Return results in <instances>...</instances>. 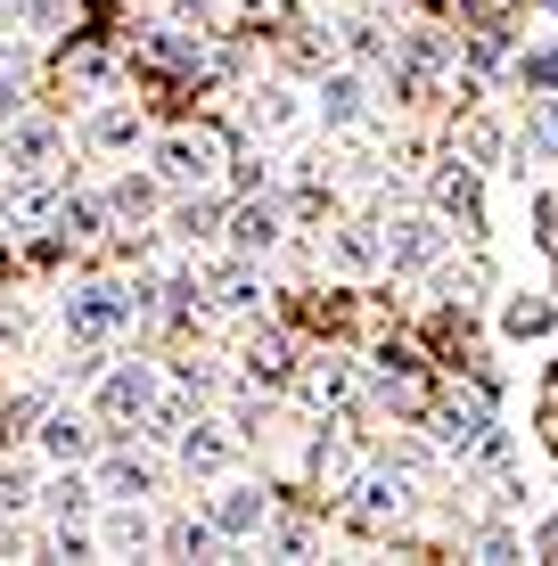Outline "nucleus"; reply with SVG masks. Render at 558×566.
Masks as SVG:
<instances>
[{"instance_id": "obj_1", "label": "nucleus", "mask_w": 558, "mask_h": 566, "mask_svg": "<svg viewBox=\"0 0 558 566\" xmlns=\"http://www.w3.org/2000/svg\"><path fill=\"white\" fill-rule=\"evenodd\" d=\"M452 74H460V42H452V33H435V25L394 33V57H387V91H394V107H428V99H444Z\"/></svg>"}, {"instance_id": "obj_2", "label": "nucleus", "mask_w": 558, "mask_h": 566, "mask_svg": "<svg viewBox=\"0 0 558 566\" xmlns=\"http://www.w3.org/2000/svg\"><path fill=\"white\" fill-rule=\"evenodd\" d=\"M131 321H148L140 280H83V287L57 296V328H66L74 345H107V337H124Z\"/></svg>"}, {"instance_id": "obj_3", "label": "nucleus", "mask_w": 558, "mask_h": 566, "mask_svg": "<svg viewBox=\"0 0 558 566\" xmlns=\"http://www.w3.org/2000/svg\"><path fill=\"white\" fill-rule=\"evenodd\" d=\"M222 165H230V140L214 124H172V132H157V148H148V172H157L165 189H206Z\"/></svg>"}, {"instance_id": "obj_4", "label": "nucleus", "mask_w": 558, "mask_h": 566, "mask_svg": "<svg viewBox=\"0 0 558 566\" xmlns=\"http://www.w3.org/2000/svg\"><path fill=\"white\" fill-rule=\"evenodd\" d=\"M337 510H345L354 534H394L402 510H411V468H394V460L387 468H361V476L337 493Z\"/></svg>"}, {"instance_id": "obj_5", "label": "nucleus", "mask_w": 558, "mask_h": 566, "mask_svg": "<svg viewBox=\"0 0 558 566\" xmlns=\"http://www.w3.org/2000/svg\"><path fill=\"white\" fill-rule=\"evenodd\" d=\"M157 361H107L99 378H91V419L99 427H140V411L157 402Z\"/></svg>"}, {"instance_id": "obj_6", "label": "nucleus", "mask_w": 558, "mask_h": 566, "mask_svg": "<svg viewBox=\"0 0 558 566\" xmlns=\"http://www.w3.org/2000/svg\"><path fill=\"white\" fill-rule=\"evenodd\" d=\"M428 206L452 222V239H485V165L452 156V165L428 172Z\"/></svg>"}, {"instance_id": "obj_7", "label": "nucleus", "mask_w": 558, "mask_h": 566, "mask_svg": "<svg viewBox=\"0 0 558 566\" xmlns=\"http://www.w3.org/2000/svg\"><path fill=\"white\" fill-rule=\"evenodd\" d=\"M452 255V222L444 213H394L387 222V271H411V280H428V271H444Z\"/></svg>"}, {"instance_id": "obj_8", "label": "nucleus", "mask_w": 558, "mask_h": 566, "mask_svg": "<svg viewBox=\"0 0 558 566\" xmlns=\"http://www.w3.org/2000/svg\"><path fill=\"white\" fill-rule=\"evenodd\" d=\"M296 395H304V411H320V419H345V411H361V361H345V354H313V361H296Z\"/></svg>"}, {"instance_id": "obj_9", "label": "nucleus", "mask_w": 558, "mask_h": 566, "mask_svg": "<svg viewBox=\"0 0 558 566\" xmlns=\"http://www.w3.org/2000/svg\"><path fill=\"white\" fill-rule=\"evenodd\" d=\"M313 115H320L329 132H370V115H378L370 74H361V66H320V83H313Z\"/></svg>"}, {"instance_id": "obj_10", "label": "nucleus", "mask_w": 558, "mask_h": 566, "mask_svg": "<svg viewBox=\"0 0 558 566\" xmlns=\"http://www.w3.org/2000/svg\"><path fill=\"white\" fill-rule=\"evenodd\" d=\"M320 263H329L337 280H378V271H387V222H370V213H354V222H329V239H320Z\"/></svg>"}, {"instance_id": "obj_11", "label": "nucleus", "mask_w": 558, "mask_h": 566, "mask_svg": "<svg viewBox=\"0 0 558 566\" xmlns=\"http://www.w3.org/2000/svg\"><path fill=\"white\" fill-rule=\"evenodd\" d=\"M206 517L222 525V542L230 551H246V542L272 525V493H263L255 476H214V501H206Z\"/></svg>"}, {"instance_id": "obj_12", "label": "nucleus", "mask_w": 558, "mask_h": 566, "mask_svg": "<svg viewBox=\"0 0 558 566\" xmlns=\"http://www.w3.org/2000/svg\"><path fill=\"white\" fill-rule=\"evenodd\" d=\"M33 452H42L50 468H91V452H99V419L91 411H42L33 419Z\"/></svg>"}, {"instance_id": "obj_13", "label": "nucleus", "mask_w": 558, "mask_h": 566, "mask_svg": "<svg viewBox=\"0 0 558 566\" xmlns=\"http://www.w3.org/2000/svg\"><path fill=\"white\" fill-rule=\"evenodd\" d=\"M57 198H66V172H9V181H0V222L9 230H50Z\"/></svg>"}, {"instance_id": "obj_14", "label": "nucleus", "mask_w": 558, "mask_h": 566, "mask_svg": "<svg viewBox=\"0 0 558 566\" xmlns=\"http://www.w3.org/2000/svg\"><path fill=\"white\" fill-rule=\"evenodd\" d=\"M50 156H66V124H50V115L0 124V172H50Z\"/></svg>"}, {"instance_id": "obj_15", "label": "nucleus", "mask_w": 558, "mask_h": 566, "mask_svg": "<svg viewBox=\"0 0 558 566\" xmlns=\"http://www.w3.org/2000/svg\"><path fill=\"white\" fill-rule=\"evenodd\" d=\"M222 239H230V255H255L263 263L287 239V206L280 198H239V206L222 213Z\"/></svg>"}, {"instance_id": "obj_16", "label": "nucleus", "mask_w": 558, "mask_h": 566, "mask_svg": "<svg viewBox=\"0 0 558 566\" xmlns=\"http://www.w3.org/2000/svg\"><path fill=\"white\" fill-rule=\"evenodd\" d=\"M419 419H428V436L444 443V452H460V460H468L476 443H485V427H493L485 395H435V402H428Z\"/></svg>"}, {"instance_id": "obj_17", "label": "nucleus", "mask_w": 558, "mask_h": 566, "mask_svg": "<svg viewBox=\"0 0 558 566\" xmlns=\"http://www.w3.org/2000/svg\"><path fill=\"white\" fill-rule=\"evenodd\" d=\"M91 484H99L107 501H157L165 468L148 452H91Z\"/></svg>"}, {"instance_id": "obj_18", "label": "nucleus", "mask_w": 558, "mask_h": 566, "mask_svg": "<svg viewBox=\"0 0 558 566\" xmlns=\"http://www.w3.org/2000/svg\"><path fill=\"white\" fill-rule=\"evenodd\" d=\"M239 378H246V386H263V395L296 386V345H287L280 328H246V345H239Z\"/></svg>"}, {"instance_id": "obj_19", "label": "nucleus", "mask_w": 558, "mask_h": 566, "mask_svg": "<svg viewBox=\"0 0 558 566\" xmlns=\"http://www.w3.org/2000/svg\"><path fill=\"white\" fill-rule=\"evenodd\" d=\"M172 452H181V468H189L198 484H214V476H230V460H239V436L214 427V419H189L181 436H172Z\"/></svg>"}, {"instance_id": "obj_20", "label": "nucleus", "mask_w": 558, "mask_h": 566, "mask_svg": "<svg viewBox=\"0 0 558 566\" xmlns=\"http://www.w3.org/2000/svg\"><path fill=\"white\" fill-rule=\"evenodd\" d=\"M493 328H502L509 345H543V337H558V296H543V287H509L502 312H493Z\"/></svg>"}, {"instance_id": "obj_21", "label": "nucleus", "mask_w": 558, "mask_h": 566, "mask_svg": "<svg viewBox=\"0 0 558 566\" xmlns=\"http://www.w3.org/2000/svg\"><path fill=\"white\" fill-rule=\"evenodd\" d=\"M140 57H148V66H172V74H214V66H230V50L189 42L181 25H148L140 33Z\"/></svg>"}, {"instance_id": "obj_22", "label": "nucleus", "mask_w": 558, "mask_h": 566, "mask_svg": "<svg viewBox=\"0 0 558 566\" xmlns=\"http://www.w3.org/2000/svg\"><path fill=\"white\" fill-rule=\"evenodd\" d=\"M140 140H148V115L131 107V99L91 107V124H83V148H91V156H131Z\"/></svg>"}, {"instance_id": "obj_23", "label": "nucleus", "mask_w": 558, "mask_h": 566, "mask_svg": "<svg viewBox=\"0 0 558 566\" xmlns=\"http://www.w3.org/2000/svg\"><path fill=\"white\" fill-rule=\"evenodd\" d=\"M526 165H558V91H526V115H517V172Z\"/></svg>"}, {"instance_id": "obj_24", "label": "nucleus", "mask_w": 558, "mask_h": 566, "mask_svg": "<svg viewBox=\"0 0 558 566\" xmlns=\"http://www.w3.org/2000/svg\"><path fill=\"white\" fill-rule=\"evenodd\" d=\"M206 296H214V312H263L272 280H263V263H255V255H230L214 280H206Z\"/></svg>"}, {"instance_id": "obj_25", "label": "nucleus", "mask_w": 558, "mask_h": 566, "mask_svg": "<svg viewBox=\"0 0 558 566\" xmlns=\"http://www.w3.org/2000/svg\"><path fill=\"white\" fill-rule=\"evenodd\" d=\"M99 551H115V558L157 551V517H148V501H115V510L99 517Z\"/></svg>"}, {"instance_id": "obj_26", "label": "nucleus", "mask_w": 558, "mask_h": 566, "mask_svg": "<svg viewBox=\"0 0 558 566\" xmlns=\"http://www.w3.org/2000/svg\"><path fill=\"white\" fill-rule=\"evenodd\" d=\"M42 510H50V525H91L99 517V484H91L83 468H57L42 484Z\"/></svg>"}, {"instance_id": "obj_27", "label": "nucleus", "mask_w": 558, "mask_h": 566, "mask_svg": "<svg viewBox=\"0 0 558 566\" xmlns=\"http://www.w3.org/2000/svg\"><path fill=\"white\" fill-rule=\"evenodd\" d=\"M246 115H255V132H263V140H287V132H296L313 107H304L287 83H263V91H246Z\"/></svg>"}, {"instance_id": "obj_28", "label": "nucleus", "mask_w": 558, "mask_h": 566, "mask_svg": "<svg viewBox=\"0 0 558 566\" xmlns=\"http://www.w3.org/2000/svg\"><path fill=\"white\" fill-rule=\"evenodd\" d=\"M157 206H165L157 172H124V181H107V213H115V222H140V213H157Z\"/></svg>"}, {"instance_id": "obj_29", "label": "nucleus", "mask_w": 558, "mask_h": 566, "mask_svg": "<svg viewBox=\"0 0 558 566\" xmlns=\"http://www.w3.org/2000/svg\"><path fill=\"white\" fill-rule=\"evenodd\" d=\"M107 222H115V213H107V198H83V189H66V198H57V222H50V230L74 247V239H99Z\"/></svg>"}, {"instance_id": "obj_30", "label": "nucleus", "mask_w": 558, "mask_h": 566, "mask_svg": "<svg viewBox=\"0 0 558 566\" xmlns=\"http://www.w3.org/2000/svg\"><path fill=\"white\" fill-rule=\"evenodd\" d=\"M222 213H230L222 198H181V206H172V222H165V230H172L181 247H206V239H222Z\"/></svg>"}, {"instance_id": "obj_31", "label": "nucleus", "mask_w": 558, "mask_h": 566, "mask_svg": "<svg viewBox=\"0 0 558 566\" xmlns=\"http://www.w3.org/2000/svg\"><path fill=\"white\" fill-rule=\"evenodd\" d=\"M189 419H198V395H189V386H172V395L157 386V402H148V411H140V427H148V436H157V443H172V436H181Z\"/></svg>"}, {"instance_id": "obj_32", "label": "nucleus", "mask_w": 558, "mask_h": 566, "mask_svg": "<svg viewBox=\"0 0 558 566\" xmlns=\"http://www.w3.org/2000/svg\"><path fill=\"white\" fill-rule=\"evenodd\" d=\"M255 551H272V558H313V551H320V534H313L304 517H272V525L255 534Z\"/></svg>"}, {"instance_id": "obj_33", "label": "nucleus", "mask_w": 558, "mask_h": 566, "mask_svg": "<svg viewBox=\"0 0 558 566\" xmlns=\"http://www.w3.org/2000/svg\"><path fill=\"white\" fill-rule=\"evenodd\" d=\"M165 542H172L181 558H230V542H222V525H214V517H181Z\"/></svg>"}, {"instance_id": "obj_34", "label": "nucleus", "mask_w": 558, "mask_h": 566, "mask_svg": "<svg viewBox=\"0 0 558 566\" xmlns=\"http://www.w3.org/2000/svg\"><path fill=\"white\" fill-rule=\"evenodd\" d=\"M66 83H74V91H99V99H107V91L124 83V66H115L107 50H74V57H66Z\"/></svg>"}, {"instance_id": "obj_35", "label": "nucleus", "mask_w": 558, "mask_h": 566, "mask_svg": "<svg viewBox=\"0 0 558 566\" xmlns=\"http://www.w3.org/2000/svg\"><path fill=\"white\" fill-rule=\"evenodd\" d=\"M42 501V476H33V460H0V517L33 510Z\"/></svg>"}, {"instance_id": "obj_36", "label": "nucleus", "mask_w": 558, "mask_h": 566, "mask_svg": "<svg viewBox=\"0 0 558 566\" xmlns=\"http://www.w3.org/2000/svg\"><path fill=\"white\" fill-rule=\"evenodd\" d=\"M345 50H354V66H378V57H394V33L378 17H345Z\"/></svg>"}, {"instance_id": "obj_37", "label": "nucleus", "mask_w": 558, "mask_h": 566, "mask_svg": "<svg viewBox=\"0 0 558 566\" xmlns=\"http://www.w3.org/2000/svg\"><path fill=\"white\" fill-rule=\"evenodd\" d=\"M25 115V50H0V124Z\"/></svg>"}, {"instance_id": "obj_38", "label": "nucleus", "mask_w": 558, "mask_h": 566, "mask_svg": "<svg viewBox=\"0 0 558 566\" xmlns=\"http://www.w3.org/2000/svg\"><path fill=\"white\" fill-rule=\"evenodd\" d=\"M502 148H509V140H502V124H485V115H476V124L460 132V156H468V165H493Z\"/></svg>"}, {"instance_id": "obj_39", "label": "nucleus", "mask_w": 558, "mask_h": 566, "mask_svg": "<svg viewBox=\"0 0 558 566\" xmlns=\"http://www.w3.org/2000/svg\"><path fill=\"white\" fill-rule=\"evenodd\" d=\"M485 287H493V263H485V255H476V263H460V271H444V296H460V304H476Z\"/></svg>"}, {"instance_id": "obj_40", "label": "nucleus", "mask_w": 558, "mask_h": 566, "mask_svg": "<svg viewBox=\"0 0 558 566\" xmlns=\"http://www.w3.org/2000/svg\"><path fill=\"white\" fill-rule=\"evenodd\" d=\"M517 83L526 91H558V50H526L517 57Z\"/></svg>"}, {"instance_id": "obj_41", "label": "nucleus", "mask_w": 558, "mask_h": 566, "mask_svg": "<svg viewBox=\"0 0 558 566\" xmlns=\"http://www.w3.org/2000/svg\"><path fill=\"white\" fill-rule=\"evenodd\" d=\"M476 558H526V534H517V525H485V534H476Z\"/></svg>"}, {"instance_id": "obj_42", "label": "nucleus", "mask_w": 558, "mask_h": 566, "mask_svg": "<svg viewBox=\"0 0 558 566\" xmlns=\"http://www.w3.org/2000/svg\"><path fill=\"white\" fill-rule=\"evenodd\" d=\"M263 419H272V411H263L255 395H239V402H230V436H239V443H246V436H263Z\"/></svg>"}, {"instance_id": "obj_43", "label": "nucleus", "mask_w": 558, "mask_h": 566, "mask_svg": "<svg viewBox=\"0 0 558 566\" xmlns=\"http://www.w3.org/2000/svg\"><path fill=\"white\" fill-rule=\"evenodd\" d=\"M526 558H558V510L526 525Z\"/></svg>"}, {"instance_id": "obj_44", "label": "nucleus", "mask_w": 558, "mask_h": 566, "mask_svg": "<svg viewBox=\"0 0 558 566\" xmlns=\"http://www.w3.org/2000/svg\"><path fill=\"white\" fill-rule=\"evenodd\" d=\"M255 25H296V0H239Z\"/></svg>"}, {"instance_id": "obj_45", "label": "nucleus", "mask_w": 558, "mask_h": 566, "mask_svg": "<svg viewBox=\"0 0 558 566\" xmlns=\"http://www.w3.org/2000/svg\"><path fill=\"white\" fill-rule=\"evenodd\" d=\"M287 66H329V50H320V42H313V33H304V25H296V33H287Z\"/></svg>"}, {"instance_id": "obj_46", "label": "nucleus", "mask_w": 558, "mask_h": 566, "mask_svg": "<svg viewBox=\"0 0 558 566\" xmlns=\"http://www.w3.org/2000/svg\"><path fill=\"white\" fill-rule=\"evenodd\" d=\"M230 189H263V156H239V165H230Z\"/></svg>"}, {"instance_id": "obj_47", "label": "nucleus", "mask_w": 558, "mask_h": 566, "mask_svg": "<svg viewBox=\"0 0 558 566\" xmlns=\"http://www.w3.org/2000/svg\"><path fill=\"white\" fill-rule=\"evenodd\" d=\"M25 551V534H17V525H0V558H17Z\"/></svg>"}, {"instance_id": "obj_48", "label": "nucleus", "mask_w": 558, "mask_h": 566, "mask_svg": "<svg viewBox=\"0 0 558 566\" xmlns=\"http://www.w3.org/2000/svg\"><path fill=\"white\" fill-rule=\"evenodd\" d=\"M9 9H17V0H0V17H9Z\"/></svg>"}, {"instance_id": "obj_49", "label": "nucleus", "mask_w": 558, "mask_h": 566, "mask_svg": "<svg viewBox=\"0 0 558 566\" xmlns=\"http://www.w3.org/2000/svg\"><path fill=\"white\" fill-rule=\"evenodd\" d=\"M543 9H558V0H543Z\"/></svg>"}]
</instances>
